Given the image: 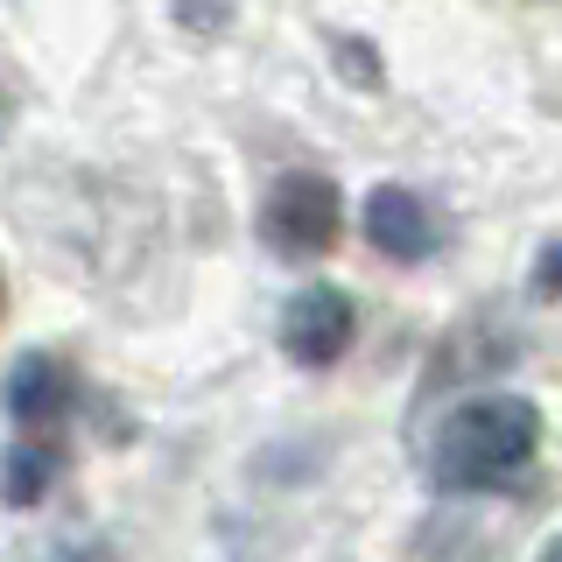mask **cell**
<instances>
[{
    "label": "cell",
    "mask_w": 562,
    "mask_h": 562,
    "mask_svg": "<svg viewBox=\"0 0 562 562\" xmlns=\"http://www.w3.org/2000/svg\"><path fill=\"white\" fill-rule=\"evenodd\" d=\"M345 233V190L324 169H281L260 198V239L281 260H324Z\"/></svg>",
    "instance_id": "obj_2"
},
{
    "label": "cell",
    "mask_w": 562,
    "mask_h": 562,
    "mask_svg": "<svg viewBox=\"0 0 562 562\" xmlns=\"http://www.w3.org/2000/svg\"><path fill=\"white\" fill-rule=\"evenodd\" d=\"M351 330H359V310L338 281H303L281 310V351H289L303 373H324L351 351Z\"/></svg>",
    "instance_id": "obj_3"
},
{
    "label": "cell",
    "mask_w": 562,
    "mask_h": 562,
    "mask_svg": "<svg viewBox=\"0 0 562 562\" xmlns=\"http://www.w3.org/2000/svg\"><path fill=\"white\" fill-rule=\"evenodd\" d=\"M541 450V408L527 394H479L450 408L429 436V485L464 499V492H492L514 471L535 464Z\"/></svg>",
    "instance_id": "obj_1"
},
{
    "label": "cell",
    "mask_w": 562,
    "mask_h": 562,
    "mask_svg": "<svg viewBox=\"0 0 562 562\" xmlns=\"http://www.w3.org/2000/svg\"><path fill=\"white\" fill-rule=\"evenodd\" d=\"M527 289L541 295V303H562V239H549L535 254V274H527Z\"/></svg>",
    "instance_id": "obj_7"
},
{
    "label": "cell",
    "mask_w": 562,
    "mask_h": 562,
    "mask_svg": "<svg viewBox=\"0 0 562 562\" xmlns=\"http://www.w3.org/2000/svg\"><path fill=\"white\" fill-rule=\"evenodd\" d=\"M57 464H64V450L49 436H14L0 450V506H14V514L43 506V492L57 485Z\"/></svg>",
    "instance_id": "obj_6"
},
{
    "label": "cell",
    "mask_w": 562,
    "mask_h": 562,
    "mask_svg": "<svg viewBox=\"0 0 562 562\" xmlns=\"http://www.w3.org/2000/svg\"><path fill=\"white\" fill-rule=\"evenodd\" d=\"M0 310H8V281H0Z\"/></svg>",
    "instance_id": "obj_10"
},
{
    "label": "cell",
    "mask_w": 562,
    "mask_h": 562,
    "mask_svg": "<svg viewBox=\"0 0 562 562\" xmlns=\"http://www.w3.org/2000/svg\"><path fill=\"white\" fill-rule=\"evenodd\" d=\"M0 140H8V92H0Z\"/></svg>",
    "instance_id": "obj_9"
},
{
    "label": "cell",
    "mask_w": 562,
    "mask_h": 562,
    "mask_svg": "<svg viewBox=\"0 0 562 562\" xmlns=\"http://www.w3.org/2000/svg\"><path fill=\"white\" fill-rule=\"evenodd\" d=\"M330 57H338L359 85H380V64H373V43H366V35H338V43H330Z\"/></svg>",
    "instance_id": "obj_8"
},
{
    "label": "cell",
    "mask_w": 562,
    "mask_h": 562,
    "mask_svg": "<svg viewBox=\"0 0 562 562\" xmlns=\"http://www.w3.org/2000/svg\"><path fill=\"white\" fill-rule=\"evenodd\" d=\"M359 225H366V239H373V254L394 260V268H422V260H436V246H443L436 211L422 204V190H408V183H373L366 204H359Z\"/></svg>",
    "instance_id": "obj_4"
},
{
    "label": "cell",
    "mask_w": 562,
    "mask_h": 562,
    "mask_svg": "<svg viewBox=\"0 0 562 562\" xmlns=\"http://www.w3.org/2000/svg\"><path fill=\"white\" fill-rule=\"evenodd\" d=\"M0 408L14 415L22 436L57 429V422L70 415V366L57 359V351H22V359L8 366V380H0Z\"/></svg>",
    "instance_id": "obj_5"
}]
</instances>
